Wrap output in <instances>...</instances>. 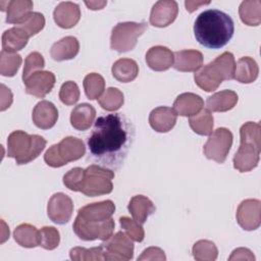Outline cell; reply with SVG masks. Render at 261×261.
I'll use <instances>...</instances> for the list:
<instances>
[{
    "mask_svg": "<svg viewBox=\"0 0 261 261\" xmlns=\"http://www.w3.org/2000/svg\"><path fill=\"white\" fill-rule=\"evenodd\" d=\"M15 242L23 248L40 246V230L30 223H21L13 231Z\"/></svg>",
    "mask_w": 261,
    "mask_h": 261,
    "instance_id": "4dcf8cb0",
    "label": "cell"
},
{
    "mask_svg": "<svg viewBox=\"0 0 261 261\" xmlns=\"http://www.w3.org/2000/svg\"><path fill=\"white\" fill-rule=\"evenodd\" d=\"M259 67L252 57H242L238 60L234 69L233 79L242 84H251L258 77Z\"/></svg>",
    "mask_w": 261,
    "mask_h": 261,
    "instance_id": "f546056e",
    "label": "cell"
},
{
    "mask_svg": "<svg viewBox=\"0 0 261 261\" xmlns=\"http://www.w3.org/2000/svg\"><path fill=\"white\" fill-rule=\"evenodd\" d=\"M114 226L115 223L112 218L104 221H87L76 215L72 228L79 239L83 241H105L112 236Z\"/></svg>",
    "mask_w": 261,
    "mask_h": 261,
    "instance_id": "ba28073f",
    "label": "cell"
},
{
    "mask_svg": "<svg viewBox=\"0 0 261 261\" xmlns=\"http://www.w3.org/2000/svg\"><path fill=\"white\" fill-rule=\"evenodd\" d=\"M55 82L56 79L53 72L47 70H39L23 81V84L25 85L27 94L37 98H44L51 92Z\"/></svg>",
    "mask_w": 261,
    "mask_h": 261,
    "instance_id": "4fadbf2b",
    "label": "cell"
},
{
    "mask_svg": "<svg viewBox=\"0 0 261 261\" xmlns=\"http://www.w3.org/2000/svg\"><path fill=\"white\" fill-rule=\"evenodd\" d=\"M173 67L182 72L197 71L203 65V55L198 50H180L173 53Z\"/></svg>",
    "mask_w": 261,
    "mask_h": 261,
    "instance_id": "44dd1931",
    "label": "cell"
},
{
    "mask_svg": "<svg viewBox=\"0 0 261 261\" xmlns=\"http://www.w3.org/2000/svg\"><path fill=\"white\" fill-rule=\"evenodd\" d=\"M214 118L208 109H203L196 115L190 116L189 124L194 133L200 136H210L213 132Z\"/></svg>",
    "mask_w": 261,
    "mask_h": 261,
    "instance_id": "d6a6232c",
    "label": "cell"
},
{
    "mask_svg": "<svg viewBox=\"0 0 261 261\" xmlns=\"http://www.w3.org/2000/svg\"><path fill=\"white\" fill-rule=\"evenodd\" d=\"M16 27L23 30L29 37H33L44 29L45 17L40 12H32L23 22L17 24Z\"/></svg>",
    "mask_w": 261,
    "mask_h": 261,
    "instance_id": "f35d334b",
    "label": "cell"
},
{
    "mask_svg": "<svg viewBox=\"0 0 261 261\" xmlns=\"http://www.w3.org/2000/svg\"><path fill=\"white\" fill-rule=\"evenodd\" d=\"M239 97L231 90H223L208 97L206 101L207 109L213 112H225L232 109L238 103Z\"/></svg>",
    "mask_w": 261,
    "mask_h": 261,
    "instance_id": "d4e9b609",
    "label": "cell"
},
{
    "mask_svg": "<svg viewBox=\"0 0 261 261\" xmlns=\"http://www.w3.org/2000/svg\"><path fill=\"white\" fill-rule=\"evenodd\" d=\"M177 119V114L173 108L159 106L153 109L149 115V123L151 127L158 133H167L171 130Z\"/></svg>",
    "mask_w": 261,
    "mask_h": 261,
    "instance_id": "d6986e66",
    "label": "cell"
},
{
    "mask_svg": "<svg viewBox=\"0 0 261 261\" xmlns=\"http://www.w3.org/2000/svg\"><path fill=\"white\" fill-rule=\"evenodd\" d=\"M232 134L228 128L219 127L212 132L203 147L206 158L223 163L232 145Z\"/></svg>",
    "mask_w": 261,
    "mask_h": 261,
    "instance_id": "30bf717a",
    "label": "cell"
},
{
    "mask_svg": "<svg viewBox=\"0 0 261 261\" xmlns=\"http://www.w3.org/2000/svg\"><path fill=\"white\" fill-rule=\"evenodd\" d=\"M115 205L111 200L88 204L77 211V216L87 221H104L113 215Z\"/></svg>",
    "mask_w": 261,
    "mask_h": 261,
    "instance_id": "2e32d148",
    "label": "cell"
},
{
    "mask_svg": "<svg viewBox=\"0 0 261 261\" xmlns=\"http://www.w3.org/2000/svg\"><path fill=\"white\" fill-rule=\"evenodd\" d=\"M96 117L95 108L88 103L76 105L70 114V124L77 130H87L90 128Z\"/></svg>",
    "mask_w": 261,
    "mask_h": 261,
    "instance_id": "484cf974",
    "label": "cell"
},
{
    "mask_svg": "<svg viewBox=\"0 0 261 261\" xmlns=\"http://www.w3.org/2000/svg\"><path fill=\"white\" fill-rule=\"evenodd\" d=\"M59 99L63 104L68 106L75 104L80 99V89L77 85L72 81L62 84L59 91Z\"/></svg>",
    "mask_w": 261,
    "mask_h": 261,
    "instance_id": "ee69618b",
    "label": "cell"
},
{
    "mask_svg": "<svg viewBox=\"0 0 261 261\" xmlns=\"http://www.w3.org/2000/svg\"><path fill=\"white\" fill-rule=\"evenodd\" d=\"M34 3L31 0H11L7 1V7L4 11L6 14V22L15 25L23 22L33 12Z\"/></svg>",
    "mask_w": 261,
    "mask_h": 261,
    "instance_id": "4316f807",
    "label": "cell"
},
{
    "mask_svg": "<svg viewBox=\"0 0 261 261\" xmlns=\"http://www.w3.org/2000/svg\"><path fill=\"white\" fill-rule=\"evenodd\" d=\"M173 52L165 46L151 47L146 53L147 65L155 71H164L173 65Z\"/></svg>",
    "mask_w": 261,
    "mask_h": 261,
    "instance_id": "ffe728a7",
    "label": "cell"
},
{
    "mask_svg": "<svg viewBox=\"0 0 261 261\" xmlns=\"http://www.w3.org/2000/svg\"><path fill=\"white\" fill-rule=\"evenodd\" d=\"M32 119L37 127L49 129L55 125L58 119V110L52 102L43 100L34 107Z\"/></svg>",
    "mask_w": 261,
    "mask_h": 261,
    "instance_id": "e0dca14e",
    "label": "cell"
},
{
    "mask_svg": "<svg viewBox=\"0 0 261 261\" xmlns=\"http://www.w3.org/2000/svg\"><path fill=\"white\" fill-rule=\"evenodd\" d=\"M236 61L232 53L225 51L213 61L197 70L194 79L199 88L206 92L215 91L222 81L232 80L234 76Z\"/></svg>",
    "mask_w": 261,
    "mask_h": 261,
    "instance_id": "3957f363",
    "label": "cell"
},
{
    "mask_svg": "<svg viewBox=\"0 0 261 261\" xmlns=\"http://www.w3.org/2000/svg\"><path fill=\"white\" fill-rule=\"evenodd\" d=\"M204 106L203 99L194 93H182L173 102V110L180 116H193Z\"/></svg>",
    "mask_w": 261,
    "mask_h": 261,
    "instance_id": "7402d4cb",
    "label": "cell"
},
{
    "mask_svg": "<svg viewBox=\"0 0 261 261\" xmlns=\"http://www.w3.org/2000/svg\"><path fill=\"white\" fill-rule=\"evenodd\" d=\"M261 202L258 199H246L237 209V221L245 230H255L260 226Z\"/></svg>",
    "mask_w": 261,
    "mask_h": 261,
    "instance_id": "7c38bea8",
    "label": "cell"
},
{
    "mask_svg": "<svg viewBox=\"0 0 261 261\" xmlns=\"http://www.w3.org/2000/svg\"><path fill=\"white\" fill-rule=\"evenodd\" d=\"M21 56L17 53H8L1 51L0 53V73L3 76H13L21 65Z\"/></svg>",
    "mask_w": 261,
    "mask_h": 261,
    "instance_id": "8d00e7d4",
    "label": "cell"
},
{
    "mask_svg": "<svg viewBox=\"0 0 261 261\" xmlns=\"http://www.w3.org/2000/svg\"><path fill=\"white\" fill-rule=\"evenodd\" d=\"M209 3H210L209 1H207V2H204V1H186V2H185V5H186L187 11L193 12V11H195L196 9H198L199 6H201V5H207V4H209Z\"/></svg>",
    "mask_w": 261,
    "mask_h": 261,
    "instance_id": "681fc988",
    "label": "cell"
},
{
    "mask_svg": "<svg viewBox=\"0 0 261 261\" xmlns=\"http://www.w3.org/2000/svg\"><path fill=\"white\" fill-rule=\"evenodd\" d=\"M260 124L258 122L248 121L244 123L240 128L241 142H248L261 147V135Z\"/></svg>",
    "mask_w": 261,
    "mask_h": 261,
    "instance_id": "ab89813d",
    "label": "cell"
},
{
    "mask_svg": "<svg viewBox=\"0 0 261 261\" xmlns=\"http://www.w3.org/2000/svg\"><path fill=\"white\" fill-rule=\"evenodd\" d=\"M111 72L113 77L118 82L130 83L139 73V65L134 59L120 58L113 63Z\"/></svg>",
    "mask_w": 261,
    "mask_h": 261,
    "instance_id": "f1b7e54d",
    "label": "cell"
},
{
    "mask_svg": "<svg viewBox=\"0 0 261 261\" xmlns=\"http://www.w3.org/2000/svg\"><path fill=\"white\" fill-rule=\"evenodd\" d=\"M139 261L143 260H159V261H165L166 256L164 254V251L158 247H149L145 249L140 257H138Z\"/></svg>",
    "mask_w": 261,
    "mask_h": 261,
    "instance_id": "bcb514c9",
    "label": "cell"
},
{
    "mask_svg": "<svg viewBox=\"0 0 261 261\" xmlns=\"http://www.w3.org/2000/svg\"><path fill=\"white\" fill-rule=\"evenodd\" d=\"M72 200L64 193H56L50 198L47 206V214L50 220L54 223H67L72 216Z\"/></svg>",
    "mask_w": 261,
    "mask_h": 261,
    "instance_id": "8fae6325",
    "label": "cell"
},
{
    "mask_svg": "<svg viewBox=\"0 0 261 261\" xmlns=\"http://www.w3.org/2000/svg\"><path fill=\"white\" fill-rule=\"evenodd\" d=\"M124 102L123 93L117 88H108L104 94L98 99L99 105L107 111H116L118 110Z\"/></svg>",
    "mask_w": 261,
    "mask_h": 261,
    "instance_id": "d590c367",
    "label": "cell"
},
{
    "mask_svg": "<svg viewBox=\"0 0 261 261\" xmlns=\"http://www.w3.org/2000/svg\"><path fill=\"white\" fill-rule=\"evenodd\" d=\"M119 223L121 227L124 229L125 233L136 242H143L145 238V231L144 228L142 227V224L137 222L136 220L127 217V216H122L119 218Z\"/></svg>",
    "mask_w": 261,
    "mask_h": 261,
    "instance_id": "b9f144b4",
    "label": "cell"
},
{
    "mask_svg": "<svg viewBox=\"0 0 261 261\" xmlns=\"http://www.w3.org/2000/svg\"><path fill=\"white\" fill-rule=\"evenodd\" d=\"M192 253L197 261H214L218 256V249L213 242L200 240L194 244Z\"/></svg>",
    "mask_w": 261,
    "mask_h": 261,
    "instance_id": "e575fe53",
    "label": "cell"
},
{
    "mask_svg": "<svg viewBox=\"0 0 261 261\" xmlns=\"http://www.w3.org/2000/svg\"><path fill=\"white\" fill-rule=\"evenodd\" d=\"M100 246L107 261H128L134 257L133 240L123 231H117Z\"/></svg>",
    "mask_w": 261,
    "mask_h": 261,
    "instance_id": "9c48e42d",
    "label": "cell"
},
{
    "mask_svg": "<svg viewBox=\"0 0 261 261\" xmlns=\"http://www.w3.org/2000/svg\"><path fill=\"white\" fill-rule=\"evenodd\" d=\"M85 176V169L82 167H74L67 171L63 176V185L73 192H81Z\"/></svg>",
    "mask_w": 261,
    "mask_h": 261,
    "instance_id": "f6af8a7d",
    "label": "cell"
},
{
    "mask_svg": "<svg viewBox=\"0 0 261 261\" xmlns=\"http://www.w3.org/2000/svg\"><path fill=\"white\" fill-rule=\"evenodd\" d=\"M135 140V127L122 113L99 116L87 139L88 161L113 171L118 170Z\"/></svg>",
    "mask_w": 261,
    "mask_h": 261,
    "instance_id": "6da1fadb",
    "label": "cell"
},
{
    "mask_svg": "<svg viewBox=\"0 0 261 261\" xmlns=\"http://www.w3.org/2000/svg\"><path fill=\"white\" fill-rule=\"evenodd\" d=\"M261 147L248 142H241L233 156V167L240 172H248L257 167L260 159Z\"/></svg>",
    "mask_w": 261,
    "mask_h": 261,
    "instance_id": "5bb4252c",
    "label": "cell"
},
{
    "mask_svg": "<svg viewBox=\"0 0 261 261\" xmlns=\"http://www.w3.org/2000/svg\"><path fill=\"white\" fill-rule=\"evenodd\" d=\"M234 24L232 18L218 9L201 12L194 23L196 40L209 49H220L232 38Z\"/></svg>",
    "mask_w": 261,
    "mask_h": 261,
    "instance_id": "7a4b0ae2",
    "label": "cell"
},
{
    "mask_svg": "<svg viewBox=\"0 0 261 261\" xmlns=\"http://www.w3.org/2000/svg\"><path fill=\"white\" fill-rule=\"evenodd\" d=\"M228 260H248V261H254L255 256L252 253L251 250L247 248H238L232 251L231 255L229 256Z\"/></svg>",
    "mask_w": 261,
    "mask_h": 261,
    "instance_id": "7dc6e473",
    "label": "cell"
},
{
    "mask_svg": "<svg viewBox=\"0 0 261 261\" xmlns=\"http://www.w3.org/2000/svg\"><path fill=\"white\" fill-rule=\"evenodd\" d=\"M178 13V5L173 0L157 1L150 13V24L157 28H165L171 24Z\"/></svg>",
    "mask_w": 261,
    "mask_h": 261,
    "instance_id": "9a60e30c",
    "label": "cell"
},
{
    "mask_svg": "<svg viewBox=\"0 0 261 261\" xmlns=\"http://www.w3.org/2000/svg\"><path fill=\"white\" fill-rule=\"evenodd\" d=\"M28 34L18 27H13L6 30L2 35L3 51L8 53H16L24 48L29 41Z\"/></svg>",
    "mask_w": 261,
    "mask_h": 261,
    "instance_id": "83f0119b",
    "label": "cell"
},
{
    "mask_svg": "<svg viewBox=\"0 0 261 261\" xmlns=\"http://www.w3.org/2000/svg\"><path fill=\"white\" fill-rule=\"evenodd\" d=\"M85 94L88 99L95 100L99 99L105 89V81L103 76L96 72L87 74L83 82Z\"/></svg>",
    "mask_w": 261,
    "mask_h": 261,
    "instance_id": "836d02e7",
    "label": "cell"
},
{
    "mask_svg": "<svg viewBox=\"0 0 261 261\" xmlns=\"http://www.w3.org/2000/svg\"><path fill=\"white\" fill-rule=\"evenodd\" d=\"M127 209L132 214L134 220H136L140 224H143L147 221L149 216L155 212L156 207L148 197L143 195H137L129 200Z\"/></svg>",
    "mask_w": 261,
    "mask_h": 261,
    "instance_id": "cb8c5ba5",
    "label": "cell"
},
{
    "mask_svg": "<svg viewBox=\"0 0 261 261\" xmlns=\"http://www.w3.org/2000/svg\"><path fill=\"white\" fill-rule=\"evenodd\" d=\"M13 101V96L11 91L3 84H1V106H0V110L4 111L7 108L10 107V105L12 104Z\"/></svg>",
    "mask_w": 261,
    "mask_h": 261,
    "instance_id": "c3c4849f",
    "label": "cell"
},
{
    "mask_svg": "<svg viewBox=\"0 0 261 261\" xmlns=\"http://www.w3.org/2000/svg\"><path fill=\"white\" fill-rule=\"evenodd\" d=\"M148 24L145 21L118 22L111 32L110 47L119 53L133 50L138 42V38L147 30Z\"/></svg>",
    "mask_w": 261,
    "mask_h": 261,
    "instance_id": "52a82bcc",
    "label": "cell"
},
{
    "mask_svg": "<svg viewBox=\"0 0 261 261\" xmlns=\"http://www.w3.org/2000/svg\"><path fill=\"white\" fill-rule=\"evenodd\" d=\"M86 153L84 142L75 137H65L52 145L45 153L44 160L51 167H61L68 162L79 160Z\"/></svg>",
    "mask_w": 261,
    "mask_h": 261,
    "instance_id": "5b68a950",
    "label": "cell"
},
{
    "mask_svg": "<svg viewBox=\"0 0 261 261\" xmlns=\"http://www.w3.org/2000/svg\"><path fill=\"white\" fill-rule=\"evenodd\" d=\"M80 51V43L73 36H67L54 43L50 49L51 57L56 61L74 58Z\"/></svg>",
    "mask_w": 261,
    "mask_h": 261,
    "instance_id": "603a6c76",
    "label": "cell"
},
{
    "mask_svg": "<svg viewBox=\"0 0 261 261\" xmlns=\"http://www.w3.org/2000/svg\"><path fill=\"white\" fill-rule=\"evenodd\" d=\"M241 20L250 27H257L261 22V2L259 0L243 1L239 7Z\"/></svg>",
    "mask_w": 261,
    "mask_h": 261,
    "instance_id": "1f68e13d",
    "label": "cell"
},
{
    "mask_svg": "<svg viewBox=\"0 0 261 261\" xmlns=\"http://www.w3.org/2000/svg\"><path fill=\"white\" fill-rule=\"evenodd\" d=\"M60 243V234L54 226H44L40 229V246L46 250H54Z\"/></svg>",
    "mask_w": 261,
    "mask_h": 261,
    "instance_id": "60d3db41",
    "label": "cell"
},
{
    "mask_svg": "<svg viewBox=\"0 0 261 261\" xmlns=\"http://www.w3.org/2000/svg\"><path fill=\"white\" fill-rule=\"evenodd\" d=\"M53 18L56 24L62 29L73 28L81 18L80 6L70 1L60 2L53 11Z\"/></svg>",
    "mask_w": 261,
    "mask_h": 261,
    "instance_id": "ac0fdd59",
    "label": "cell"
},
{
    "mask_svg": "<svg viewBox=\"0 0 261 261\" xmlns=\"http://www.w3.org/2000/svg\"><path fill=\"white\" fill-rule=\"evenodd\" d=\"M46 144V140L39 135H29L23 130H14L7 139V156L14 158L17 165L27 164L41 154Z\"/></svg>",
    "mask_w": 261,
    "mask_h": 261,
    "instance_id": "277c9868",
    "label": "cell"
},
{
    "mask_svg": "<svg viewBox=\"0 0 261 261\" xmlns=\"http://www.w3.org/2000/svg\"><path fill=\"white\" fill-rule=\"evenodd\" d=\"M106 1H86L85 4L89 7V9L92 10H98V9H102L105 5H106Z\"/></svg>",
    "mask_w": 261,
    "mask_h": 261,
    "instance_id": "f907efd6",
    "label": "cell"
},
{
    "mask_svg": "<svg viewBox=\"0 0 261 261\" xmlns=\"http://www.w3.org/2000/svg\"><path fill=\"white\" fill-rule=\"evenodd\" d=\"M113 170L97 164H91L85 169L81 192L87 197L110 194L113 190Z\"/></svg>",
    "mask_w": 261,
    "mask_h": 261,
    "instance_id": "8992f818",
    "label": "cell"
},
{
    "mask_svg": "<svg viewBox=\"0 0 261 261\" xmlns=\"http://www.w3.org/2000/svg\"><path fill=\"white\" fill-rule=\"evenodd\" d=\"M69 257L72 261H102L104 259L103 249L101 246L86 249L74 247L69 251Z\"/></svg>",
    "mask_w": 261,
    "mask_h": 261,
    "instance_id": "74e56055",
    "label": "cell"
},
{
    "mask_svg": "<svg viewBox=\"0 0 261 261\" xmlns=\"http://www.w3.org/2000/svg\"><path fill=\"white\" fill-rule=\"evenodd\" d=\"M44 66H45V60L41 53L39 52L30 53L24 60L22 81H25L34 72L42 70Z\"/></svg>",
    "mask_w": 261,
    "mask_h": 261,
    "instance_id": "7bdbcfd3",
    "label": "cell"
}]
</instances>
